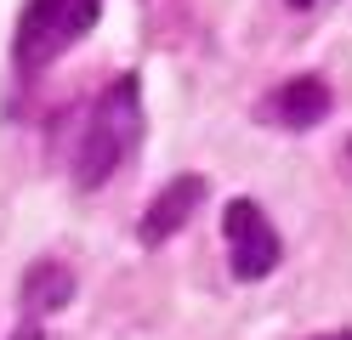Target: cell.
<instances>
[{"label": "cell", "instance_id": "obj_1", "mask_svg": "<svg viewBox=\"0 0 352 340\" xmlns=\"http://www.w3.org/2000/svg\"><path fill=\"white\" fill-rule=\"evenodd\" d=\"M142 142V120H137V74H125L102 91V102L91 108L80 136V153H74V188H102L114 176L131 148Z\"/></svg>", "mask_w": 352, "mask_h": 340}, {"label": "cell", "instance_id": "obj_2", "mask_svg": "<svg viewBox=\"0 0 352 340\" xmlns=\"http://www.w3.org/2000/svg\"><path fill=\"white\" fill-rule=\"evenodd\" d=\"M102 17V0H29L17 17V68H46L63 57L74 40L91 34V23Z\"/></svg>", "mask_w": 352, "mask_h": 340}, {"label": "cell", "instance_id": "obj_3", "mask_svg": "<svg viewBox=\"0 0 352 340\" xmlns=\"http://www.w3.org/2000/svg\"><path fill=\"white\" fill-rule=\"evenodd\" d=\"M222 238H228V261H233V278H267V272L278 267L284 256V244L273 233V221L261 216V204L256 199H228V210H222Z\"/></svg>", "mask_w": 352, "mask_h": 340}, {"label": "cell", "instance_id": "obj_4", "mask_svg": "<svg viewBox=\"0 0 352 340\" xmlns=\"http://www.w3.org/2000/svg\"><path fill=\"white\" fill-rule=\"evenodd\" d=\"M329 85L318 74H296V80H284L267 102H261V120L267 125H284V131H307V125H318L324 113H329Z\"/></svg>", "mask_w": 352, "mask_h": 340}, {"label": "cell", "instance_id": "obj_5", "mask_svg": "<svg viewBox=\"0 0 352 340\" xmlns=\"http://www.w3.org/2000/svg\"><path fill=\"white\" fill-rule=\"evenodd\" d=\"M205 176H176V181H165L160 188V199L148 204V216H142V244H165L170 233H182L188 227V216L205 204Z\"/></svg>", "mask_w": 352, "mask_h": 340}, {"label": "cell", "instance_id": "obj_6", "mask_svg": "<svg viewBox=\"0 0 352 340\" xmlns=\"http://www.w3.org/2000/svg\"><path fill=\"white\" fill-rule=\"evenodd\" d=\"M74 301V272L63 267V261H34L23 272V312L40 317V312H57V306H69Z\"/></svg>", "mask_w": 352, "mask_h": 340}, {"label": "cell", "instance_id": "obj_7", "mask_svg": "<svg viewBox=\"0 0 352 340\" xmlns=\"http://www.w3.org/2000/svg\"><path fill=\"white\" fill-rule=\"evenodd\" d=\"M318 340H352V329H341V335H318Z\"/></svg>", "mask_w": 352, "mask_h": 340}, {"label": "cell", "instance_id": "obj_8", "mask_svg": "<svg viewBox=\"0 0 352 340\" xmlns=\"http://www.w3.org/2000/svg\"><path fill=\"white\" fill-rule=\"evenodd\" d=\"M17 340H40V335H34V329H23V335H17Z\"/></svg>", "mask_w": 352, "mask_h": 340}, {"label": "cell", "instance_id": "obj_9", "mask_svg": "<svg viewBox=\"0 0 352 340\" xmlns=\"http://www.w3.org/2000/svg\"><path fill=\"white\" fill-rule=\"evenodd\" d=\"M290 6H313V0H290Z\"/></svg>", "mask_w": 352, "mask_h": 340}, {"label": "cell", "instance_id": "obj_10", "mask_svg": "<svg viewBox=\"0 0 352 340\" xmlns=\"http://www.w3.org/2000/svg\"><path fill=\"white\" fill-rule=\"evenodd\" d=\"M346 153H352V142H346Z\"/></svg>", "mask_w": 352, "mask_h": 340}]
</instances>
